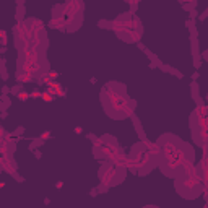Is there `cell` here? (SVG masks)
<instances>
[{
	"label": "cell",
	"mask_w": 208,
	"mask_h": 208,
	"mask_svg": "<svg viewBox=\"0 0 208 208\" xmlns=\"http://www.w3.org/2000/svg\"><path fill=\"white\" fill-rule=\"evenodd\" d=\"M124 2L130 3V5H132V10H135V8H137V5H138L140 2H142V0H124Z\"/></svg>",
	"instance_id": "cell-13"
},
{
	"label": "cell",
	"mask_w": 208,
	"mask_h": 208,
	"mask_svg": "<svg viewBox=\"0 0 208 208\" xmlns=\"http://www.w3.org/2000/svg\"><path fill=\"white\" fill-rule=\"evenodd\" d=\"M207 17H208V8L205 10V13H203V15H202V18H207Z\"/></svg>",
	"instance_id": "cell-18"
},
{
	"label": "cell",
	"mask_w": 208,
	"mask_h": 208,
	"mask_svg": "<svg viewBox=\"0 0 208 208\" xmlns=\"http://www.w3.org/2000/svg\"><path fill=\"white\" fill-rule=\"evenodd\" d=\"M62 88H60V85H57V83H54V85H50V93H59V91H60Z\"/></svg>",
	"instance_id": "cell-12"
},
{
	"label": "cell",
	"mask_w": 208,
	"mask_h": 208,
	"mask_svg": "<svg viewBox=\"0 0 208 208\" xmlns=\"http://www.w3.org/2000/svg\"><path fill=\"white\" fill-rule=\"evenodd\" d=\"M99 28H111V23H107V21H99Z\"/></svg>",
	"instance_id": "cell-14"
},
{
	"label": "cell",
	"mask_w": 208,
	"mask_h": 208,
	"mask_svg": "<svg viewBox=\"0 0 208 208\" xmlns=\"http://www.w3.org/2000/svg\"><path fill=\"white\" fill-rule=\"evenodd\" d=\"M203 155H207V156H208V146H205V148H203Z\"/></svg>",
	"instance_id": "cell-19"
},
{
	"label": "cell",
	"mask_w": 208,
	"mask_h": 208,
	"mask_svg": "<svg viewBox=\"0 0 208 208\" xmlns=\"http://www.w3.org/2000/svg\"><path fill=\"white\" fill-rule=\"evenodd\" d=\"M203 197H205V200H207V207H208V189H205V192H203Z\"/></svg>",
	"instance_id": "cell-16"
},
{
	"label": "cell",
	"mask_w": 208,
	"mask_h": 208,
	"mask_svg": "<svg viewBox=\"0 0 208 208\" xmlns=\"http://www.w3.org/2000/svg\"><path fill=\"white\" fill-rule=\"evenodd\" d=\"M13 44L18 50L17 80L31 82L34 78H46L49 72L47 47L49 39L44 23L37 18H26L13 28Z\"/></svg>",
	"instance_id": "cell-1"
},
{
	"label": "cell",
	"mask_w": 208,
	"mask_h": 208,
	"mask_svg": "<svg viewBox=\"0 0 208 208\" xmlns=\"http://www.w3.org/2000/svg\"><path fill=\"white\" fill-rule=\"evenodd\" d=\"M111 29L115 33L119 39L129 44L138 42L143 36V23L132 12L120 13L115 20L111 21Z\"/></svg>",
	"instance_id": "cell-6"
},
{
	"label": "cell",
	"mask_w": 208,
	"mask_h": 208,
	"mask_svg": "<svg viewBox=\"0 0 208 208\" xmlns=\"http://www.w3.org/2000/svg\"><path fill=\"white\" fill-rule=\"evenodd\" d=\"M158 145V169L166 177L176 179L195 166V150L174 133H164L156 142Z\"/></svg>",
	"instance_id": "cell-2"
},
{
	"label": "cell",
	"mask_w": 208,
	"mask_h": 208,
	"mask_svg": "<svg viewBox=\"0 0 208 208\" xmlns=\"http://www.w3.org/2000/svg\"><path fill=\"white\" fill-rule=\"evenodd\" d=\"M197 171H198L200 177H202V180H203L205 189H208V156L207 155L202 156L198 166H197Z\"/></svg>",
	"instance_id": "cell-11"
},
{
	"label": "cell",
	"mask_w": 208,
	"mask_h": 208,
	"mask_svg": "<svg viewBox=\"0 0 208 208\" xmlns=\"http://www.w3.org/2000/svg\"><path fill=\"white\" fill-rule=\"evenodd\" d=\"M125 176H127V167L114 163V161H104L98 171L99 180L106 187H115L119 184H122Z\"/></svg>",
	"instance_id": "cell-10"
},
{
	"label": "cell",
	"mask_w": 208,
	"mask_h": 208,
	"mask_svg": "<svg viewBox=\"0 0 208 208\" xmlns=\"http://www.w3.org/2000/svg\"><path fill=\"white\" fill-rule=\"evenodd\" d=\"M99 101L107 114V117L114 120H124L127 117H132L137 107L135 99L130 98L127 93V86L119 82H109L101 88Z\"/></svg>",
	"instance_id": "cell-3"
},
{
	"label": "cell",
	"mask_w": 208,
	"mask_h": 208,
	"mask_svg": "<svg viewBox=\"0 0 208 208\" xmlns=\"http://www.w3.org/2000/svg\"><path fill=\"white\" fill-rule=\"evenodd\" d=\"M180 3H185V2H190V3H195L197 0H179Z\"/></svg>",
	"instance_id": "cell-17"
},
{
	"label": "cell",
	"mask_w": 208,
	"mask_h": 208,
	"mask_svg": "<svg viewBox=\"0 0 208 208\" xmlns=\"http://www.w3.org/2000/svg\"><path fill=\"white\" fill-rule=\"evenodd\" d=\"M203 57H205V60H208V50H205V54H203Z\"/></svg>",
	"instance_id": "cell-20"
},
{
	"label": "cell",
	"mask_w": 208,
	"mask_h": 208,
	"mask_svg": "<svg viewBox=\"0 0 208 208\" xmlns=\"http://www.w3.org/2000/svg\"><path fill=\"white\" fill-rule=\"evenodd\" d=\"M83 0H65L64 3L54 5L49 26L67 33H75L83 25Z\"/></svg>",
	"instance_id": "cell-4"
},
{
	"label": "cell",
	"mask_w": 208,
	"mask_h": 208,
	"mask_svg": "<svg viewBox=\"0 0 208 208\" xmlns=\"http://www.w3.org/2000/svg\"><path fill=\"white\" fill-rule=\"evenodd\" d=\"M18 98L20 99H26L28 98V93H18Z\"/></svg>",
	"instance_id": "cell-15"
},
{
	"label": "cell",
	"mask_w": 208,
	"mask_h": 208,
	"mask_svg": "<svg viewBox=\"0 0 208 208\" xmlns=\"http://www.w3.org/2000/svg\"><path fill=\"white\" fill-rule=\"evenodd\" d=\"M93 155L96 159L114 161L127 167V156L119 145L117 138L112 135H101L93 140Z\"/></svg>",
	"instance_id": "cell-7"
},
{
	"label": "cell",
	"mask_w": 208,
	"mask_h": 208,
	"mask_svg": "<svg viewBox=\"0 0 208 208\" xmlns=\"http://www.w3.org/2000/svg\"><path fill=\"white\" fill-rule=\"evenodd\" d=\"M174 189L182 198L185 200H195L203 195L205 184L200 177L195 166H192L189 171H185L182 176L174 179Z\"/></svg>",
	"instance_id": "cell-8"
},
{
	"label": "cell",
	"mask_w": 208,
	"mask_h": 208,
	"mask_svg": "<svg viewBox=\"0 0 208 208\" xmlns=\"http://www.w3.org/2000/svg\"><path fill=\"white\" fill-rule=\"evenodd\" d=\"M189 127H190L192 140L197 146H208V106L198 104L190 112L189 117Z\"/></svg>",
	"instance_id": "cell-9"
},
{
	"label": "cell",
	"mask_w": 208,
	"mask_h": 208,
	"mask_svg": "<svg viewBox=\"0 0 208 208\" xmlns=\"http://www.w3.org/2000/svg\"><path fill=\"white\" fill-rule=\"evenodd\" d=\"M158 166V145L142 140L132 145L127 156V169L138 176H146Z\"/></svg>",
	"instance_id": "cell-5"
}]
</instances>
